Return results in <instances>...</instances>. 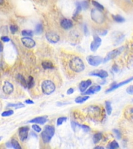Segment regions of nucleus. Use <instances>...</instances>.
Returning a JSON list of instances; mask_svg holds the SVG:
<instances>
[{"mask_svg": "<svg viewBox=\"0 0 133 149\" xmlns=\"http://www.w3.org/2000/svg\"><path fill=\"white\" fill-rule=\"evenodd\" d=\"M69 67L72 71L76 73H80L85 69L84 63L79 57L72 59L69 62Z\"/></svg>", "mask_w": 133, "mask_h": 149, "instance_id": "f257e3e1", "label": "nucleus"}, {"mask_svg": "<svg viewBox=\"0 0 133 149\" xmlns=\"http://www.w3.org/2000/svg\"><path fill=\"white\" fill-rule=\"evenodd\" d=\"M113 132L114 133L117 139H120L121 138V133L120 132V131L118 130H116V129H113Z\"/></svg>", "mask_w": 133, "mask_h": 149, "instance_id": "4c0bfd02", "label": "nucleus"}, {"mask_svg": "<svg viewBox=\"0 0 133 149\" xmlns=\"http://www.w3.org/2000/svg\"><path fill=\"white\" fill-rule=\"evenodd\" d=\"M3 91L6 95H10L14 91V86L11 83L5 81L3 86Z\"/></svg>", "mask_w": 133, "mask_h": 149, "instance_id": "4468645a", "label": "nucleus"}, {"mask_svg": "<svg viewBox=\"0 0 133 149\" xmlns=\"http://www.w3.org/2000/svg\"><path fill=\"white\" fill-rule=\"evenodd\" d=\"M25 103L27 104H34V102L32 101L31 99H27L26 101H25Z\"/></svg>", "mask_w": 133, "mask_h": 149, "instance_id": "c03bdc74", "label": "nucleus"}, {"mask_svg": "<svg viewBox=\"0 0 133 149\" xmlns=\"http://www.w3.org/2000/svg\"><path fill=\"white\" fill-rule=\"evenodd\" d=\"M32 128H33V130L34 131H35L37 133H40L42 131L41 128L38 125H37V124H33V125H32Z\"/></svg>", "mask_w": 133, "mask_h": 149, "instance_id": "e433bc0d", "label": "nucleus"}, {"mask_svg": "<svg viewBox=\"0 0 133 149\" xmlns=\"http://www.w3.org/2000/svg\"><path fill=\"white\" fill-rule=\"evenodd\" d=\"M48 121V117L47 116H43V117H38L34 118L28 122L30 123H36L43 125Z\"/></svg>", "mask_w": 133, "mask_h": 149, "instance_id": "2eb2a0df", "label": "nucleus"}, {"mask_svg": "<svg viewBox=\"0 0 133 149\" xmlns=\"http://www.w3.org/2000/svg\"><path fill=\"white\" fill-rule=\"evenodd\" d=\"M119 148V145L117 142L115 140H113L112 141L109 146V148L110 149H115Z\"/></svg>", "mask_w": 133, "mask_h": 149, "instance_id": "2f4dec72", "label": "nucleus"}, {"mask_svg": "<svg viewBox=\"0 0 133 149\" xmlns=\"http://www.w3.org/2000/svg\"><path fill=\"white\" fill-rule=\"evenodd\" d=\"M102 43V39L100 37L98 36H95L94 37L93 41L91 43L90 49L93 52H95L97 49L100 47Z\"/></svg>", "mask_w": 133, "mask_h": 149, "instance_id": "0eeeda50", "label": "nucleus"}, {"mask_svg": "<svg viewBox=\"0 0 133 149\" xmlns=\"http://www.w3.org/2000/svg\"><path fill=\"white\" fill-rule=\"evenodd\" d=\"M91 18L93 21L98 24H101L105 21V16L101 11L94 8L93 9L91 13Z\"/></svg>", "mask_w": 133, "mask_h": 149, "instance_id": "20e7f679", "label": "nucleus"}, {"mask_svg": "<svg viewBox=\"0 0 133 149\" xmlns=\"http://www.w3.org/2000/svg\"><path fill=\"white\" fill-rule=\"evenodd\" d=\"M80 3H81L82 8H83L84 10L87 9L88 8V7H89V4H88V3L86 1H84Z\"/></svg>", "mask_w": 133, "mask_h": 149, "instance_id": "c9c22d12", "label": "nucleus"}, {"mask_svg": "<svg viewBox=\"0 0 133 149\" xmlns=\"http://www.w3.org/2000/svg\"><path fill=\"white\" fill-rule=\"evenodd\" d=\"M101 88L100 86H94L91 87L90 89H88L86 91L83 92L84 95H91V94H95L101 90Z\"/></svg>", "mask_w": 133, "mask_h": 149, "instance_id": "dca6fc26", "label": "nucleus"}, {"mask_svg": "<svg viewBox=\"0 0 133 149\" xmlns=\"http://www.w3.org/2000/svg\"><path fill=\"white\" fill-rule=\"evenodd\" d=\"M41 89L43 93L45 95H50L55 91L56 87L52 81L46 80L41 84Z\"/></svg>", "mask_w": 133, "mask_h": 149, "instance_id": "7ed1b4c3", "label": "nucleus"}, {"mask_svg": "<svg viewBox=\"0 0 133 149\" xmlns=\"http://www.w3.org/2000/svg\"><path fill=\"white\" fill-rule=\"evenodd\" d=\"M67 120V118L66 117H60L58 119H57V124L58 126H59V125H61V124L64 122L66 121Z\"/></svg>", "mask_w": 133, "mask_h": 149, "instance_id": "72a5a7b5", "label": "nucleus"}, {"mask_svg": "<svg viewBox=\"0 0 133 149\" xmlns=\"http://www.w3.org/2000/svg\"><path fill=\"white\" fill-rule=\"evenodd\" d=\"M47 40L51 43L56 44L60 40V37L58 35L54 32H48L45 35Z\"/></svg>", "mask_w": 133, "mask_h": 149, "instance_id": "1a4fd4ad", "label": "nucleus"}, {"mask_svg": "<svg viewBox=\"0 0 133 149\" xmlns=\"http://www.w3.org/2000/svg\"><path fill=\"white\" fill-rule=\"evenodd\" d=\"M9 29H10L11 33L13 34H14L18 31V28L16 25H11L10 27H9Z\"/></svg>", "mask_w": 133, "mask_h": 149, "instance_id": "f704fd0d", "label": "nucleus"}, {"mask_svg": "<svg viewBox=\"0 0 133 149\" xmlns=\"http://www.w3.org/2000/svg\"><path fill=\"white\" fill-rule=\"evenodd\" d=\"M17 79L22 86H23L24 88L27 87V82L25 80V78L22 75L20 74H18L17 76Z\"/></svg>", "mask_w": 133, "mask_h": 149, "instance_id": "aec40b11", "label": "nucleus"}, {"mask_svg": "<svg viewBox=\"0 0 133 149\" xmlns=\"http://www.w3.org/2000/svg\"><path fill=\"white\" fill-rule=\"evenodd\" d=\"M108 33V31L107 30H103L100 32H99V34L101 35L102 36H105Z\"/></svg>", "mask_w": 133, "mask_h": 149, "instance_id": "37998d69", "label": "nucleus"}, {"mask_svg": "<svg viewBox=\"0 0 133 149\" xmlns=\"http://www.w3.org/2000/svg\"><path fill=\"white\" fill-rule=\"evenodd\" d=\"M94 149H104V147H100V146H97V147H95L94 148Z\"/></svg>", "mask_w": 133, "mask_h": 149, "instance_id": "de8ad7c7", "label": "nucleus"}, {"mask_svg": "<svg viewBox=\"0 0 133 149\" xmlns=\"http://www.w3.org/2000/svg\"><path fill=\"white\" fill-rule=\"evenodd\" d=\"M133 77H131L129 79H127V80H126L124 81H122L121 82H120L119 83H116L114 82L112 84L111 86L110 87V88L109 89H108V90L106 91V93H108L111 92L113 91H114V90H115V89H118L119 88H120V87H121L125 85V84L131 82L133 80Z\"/></svg>", "mask_w": 133, "mask_h": 149, "instance_id": "6e6552de", "label": "nucleus"}, {"mask_svg": "<svg viewBox=\"0 0 133 149\" xmlns=\"http://www.w3.org/2000/svg\"><path fill=\"white\" fill-rule=\"evenodd\" d=\"M112 17L113 18V20L115 21L118 23H123L125 22V18L122 17L121 15H113Z\"/></svg>", "mask_w": 133, "mask_h": 149, "instance_id": "b1692460", "label": "nucleus"}, {"mask_svg": "<svg viewBox=\"0 0 133 149\" xmlns=\"http://www.w3.org/2000/svg\"><path fill=\"white\" fill-rule=\"evenodd\" d=\"M21 34L24 37H31L33 36V32L31 30H24L22 31Z\"/></svg>", "mask_w": 133, "mask_h": 149, "instance_id": "bb28decb", "label": "nucleus"}, {"mask_svg": "<svg viewBox=\"0 0 133 149\" xmlns=\"http://www.w3.org/2000/svg\"><path fill=\"white\" fill-rule=\"evenodd\" d=\"M90 76H97L101 78H106L108 77V73L107 71L103 70H95L89 73Z\"/></svg>", "mask_w": 133, "mask_h": 149, "instance_id": "ddd939ff", "label": "nucleus"}, {"mask_svg": "<svg viewBox=\"0 0 133 149\" xmlns=\"http://www.w3.org/2000/svg\"><path fill=\"white\" fill-rule=\"evenodd\" d=\"M73 22L70 19H64L62 20L60 25L61 27L65 30H69L73 27Z\"/></svg>", "mask_w": 133, "mask_h": 149, "instance_id": "a211bd4d", "label": "nucleus"}, {"mask_svg": "<svg viewBox=\"0 0 133 149\" xmlns=\"http://www.w3.org/2000/svg\"><path fill=\"white\" fill-rule=\"evenodd\" d=\"M14 114V111L12 110H9L7 111H5L2 113V117H9L13 115Z\"/></svg>", "mask_w": 133, "mask_h": 149, "instance_id": "473e14b6", "label": "nucleus"}, {"mask_svg": "<svg viewBox=\"0 0 133 149\" xmlns=\"http://www.w3.org/2000/svg\"><path fill=\"white\" fill-rule=\"evenodd\" d=\"M34 84V78L32 76H29L28 78V81L27 82V87L29 89H31Z\"/></svg>", "mask_w": 133, "mask_h": 149, "instance_id": "7c9ffc66", "label": "nucleus"}, {"mask_svg": "<svg viewBox=\"0 0 133 149\" xmlns=\"http://www.w3.org/2000/svg\"><path fill=\"white\" fill-rule=\"evenodd\" d=\"M2 138H3V137L2 136H0V141L2 139Z\"/></svg>", "mask_w": 133, "mask_h": 149, "instance_id": "8fccbe9b", "label": "nucleus"}, {"mask_svg": "<svg viewBox=\"0 0 133 149\" xmlns=\"http://www.w3.org/2000/svg\"><path fill=\"white\" fill-rule=\"evenodd\" d=\"M76 11L73 15V19H75V18L76 17V16L78 15L80 13V12L82 11V9L81 5V3L80 2H77L76 4Z\"/></svg>", "mask_w": 133, "mask_h": 149, "instance_id": "5701e85b", "label": "nucleus"}, {"mask_svg": "<svg viewBox=\"0 0 133 149\" xmlns=\"http://www.w3.org/2000/svg\"><path fill=\"white\" fill-rule=\"evenodd\" d=\"M3 51V45L0 42V52H2Z\"/></svg>", "mask_w": 133, "mask_h": 149, "instance_id": "49530a36", "label": "nucleus"}, {"mask_svg": "<svg viewBox=\"0 0 133 149\" xmlns=\"http://www.w3.org/2000/svg\"><path fill=\"white\" fill-rule=\"evenodd\" d=\"M106 105V109L107 110V113L108 116H110L111 115L112 111V108L111 106V103L109 101H106L105 103Z\"/></svg>", "mask_w": 133, "mask_h": 149, "instance_id": "393cba45", "label": "nucleus"}, {"mask_svg": "<svg viewBox=\"0 0 133 149\" xmlns=\"http://www.w3.org/2000/svg\"><path fill=\"white\" fill-rule=\"evenodd\" d=\"M4 3V0H0V5Z\"/></svg>", "mask_w": 133, "mask_h": 149, "instance_id": "09e8293b", "label": "nucleus"}, {"mask_svg": "<svg viewBox=\"0 0 133 149\" xmlns=\"http://www.w3.org/2000/svg\"><path fill=\"white\" fill-rule=\"evenodd\" d=\"M86 60L90 65L93 66H97L102 62L103 59L100 56H89L87 57Z\"/></svg>", "mask_w": 133, "mask_h": 149, "instance_id": "423d86ee", "label": "nucleus"}, {"mask_svg": "<svg viewBox=\"0 0 133 149\" xmlns=\"http://www.w3.org/2000/svg\"><path fill=\"white\" fill-rule=\"evenodd\" d=\"M74 92V89L73 88H69L68 89V90H67V94L68 95H71V94H72V93H73Z\"/></svg>", "mask_w": 133, "mask_h": 149, "instance_id": "79ce46f5", "label": "nucleus"}, {"mask_svg": "<svg viewBox=\"0 0 133 149\" xmlns=\"http://www.w3.org/2000/svg\"><path fill=\"white\" fill-rule=\"evenodd\" d=\"M124 47H121L117 49L113 50L110 51L109 52H108L106 57L103 60V62L104 63H106L108 61L114 59L115 58L120 55V54L122 52V51L124 50Z\"/></svg>", "mask_w": 133, "mask_h": 149, "instance_id": "39448f33", "label": "nucleus"}, {"mask_svg": "<svg viewBox=\"0 0 133 149\" xmlns=\"http://www.w3.org/2000/svg\"><path fill=\"white\" fill-rule=\"evenodd\" d=\"M87 112L91 117H98L100 114V108L97 106H91L88 107Z\"/></svg>", "mask_w": 133, "mask_h": 149, "instance_id": "9d476101", "label": "nucleus"}, {"mask_svg": "<svg viewBox=\"0 0 133 149\" xmlns=\"http://www.w3.org/2000/svg\"><path fill=\"white\" fill-rule=\"evenodd\" d=\"M103 137L102 134L101 133H97L95 134L93 136V141L95 144L99 142Z\"/></svg>", "mask_w": 133, "mask_h": 149, "instance_id": "412c9836", "label": "nucleus"}, {"mask_svg": "<svg viewBox=\"0 0 133 149\" xmlns=\"http://www.w3.org/2000/svg\"><path fill=\"white\" fill-rule=\"evenodd\" d=\"M1 41H3V42L5 43H7L10 41V38H9L8 37L6 36H2L1 38Z\"/></svg>", "mask_w": 133, "mask_h": 149, "instance_id": "a19ab883", "label": "nucleus"}, {"mask_svg": "<svg viewBox=\"0 0 133 149\" xmlns=\"http://www.w3.org/2000/svg\"><path fill=\"white\" fill-rule=\"evenodd\" d=\"M92 3L93 5L96 8V9H99V10H100V11H102V10L104 9V7H103L102 5H101L99 3H98V2L94 1V0H93V1H92Z\"/></svg>", "mask_w": 133, "mask_h": 149, "instance_id": "cd10ccee", "label": "nucleus"}, {"mask_svg": "<svg viewBox=\"0 0 133 149\" xmlns=\"http://www.w3.org/2000/svg\"><path fill=\"white\" fill-rule=\"evenodd\" d=\"M21 42L26 47L31 49L36 46V43L32 38L29 37H24L21 39Z\"/></svg>", "mask_w": 133, "mask_h": 149, "instance_id": "9b49d317", "label": "nucleus"}, {"mask_svg": "<svg viewBox=\"0 0 133 149\" xmlns=\"http://www.w3.org/2000/svg\"><path fill=\"white\" fill-rule=\"evenodd\" d=\"M42 66L44 69H51L54 68L53 63L50 61H44L42 63Z\"/></svg>", "mask_w": 133, "mask_h": 149, "instance_id": "6ab92c4d", "label": "nucleus"}, {"mask_svg": "<svg viewBox=\"0 0 133 149\" xmlns=\"http://www.w3.org/2000/svg\"><path fill=\"white\" fill-rule=\"evenodd\" d=\"M83 31H84V34L85 36H88V34H89V31H88V28L87 27V26L86 24L84 25L83 27Z\"/></svg>", "mask_w": 133, "mask_h": 149, "instance_id": "58836bf2", "label": "nucleus"}, {"mask_svg": "<svg viewBox=\"0 0 133 149\" xmlns=\"http://www.w3.org/2000/svg\"><path fill=\"white\" fill-rule=\"evenodd\" d=\"M126 92L128 94H130L132 95L133 94V86H130L129 88H127L126 89Z\"/></svg>", "mask_w": 133, "mask_h": 149, "instance_id": "ea45409f", "label": "nucleus"}, {"mask_svg": "<svg viewBox=\"0 0 133 149\" xmlns=\"http://www.w3.org/2000/svg\"><path fill=\"white\" fill-rule=\"evenodd\" d=\"M12 147L15 149H21V147L20 146V144L19 143V142H18V141L16 139H13L11 140V142Z\"/></svg>", "mask_w": 133, "mask_h": 149, "instance_id": "a878e982", "label": "nucleus"}, {"mask_svg": "<svg viewBox=\"0 0 133 149\" xmlns=\"http://www.w3.org/2000/svg\"><path fill=\"white\" fill-rule=\"evenodd\" d=\"M29 128L27 126L22 127L19 129L18 135L19 138L21 141H23L27 139L28 136V132Z\"/></svg>", "mask_w": 133, "mask_h": 149, "instance_id": "f8f14e48", "label": "nucleus"}, {"mask_svg": "<svg viewBox=\"0 0 133 149\" xmlns=\"http://www.w3.org/2000/svg\"><path fill=\"white\" fill-rule=\"evenodd\" d=\"M112 68H113V70L114 71V72H117L118 71V70H119V69H118V68H117V66L116 65H113Z\"/></svg>", "mask_w": 133, "mask_h": 149, "instance_id": "a18cd8bd", "label": "nucleus"}, {"mask_svg": "<svg viewBox=\"0 0 133 149\" xmlns=\"http://www.w3.org/2000/svg\"><path fill=\"white\" fill-rule=\"evenodd\" d=\"M55 132V129L53 126L46 125L44 127V131L41 133L43 141L45 143L50 142L54 135Z\"/></svg>", "mask_w": 133, "mask_h": 149, "instance_id": "f03ea898", "label": "nucleus"}, {"mask_svg": "<svg viewBox=\"0 0 133 149\" xmlns=\"http://www.w3.org/2000/svg\"><path fill=\"white\" fill-rule=\"evenodd\" d=\"M92 83V82L90 79L85 81H82V82H81L79 85L80 91L82 93L84 92L86 90V89L91 85Z\"/></svg>", "mask_w": 133, "mask_h": 149, "instance_id": "f3484780", "label": "nucleus"}, {"mask_svg": "<svg viewBox=\"0 0 133 149\" xmlns=\"http://www.w3.org/2000/svg\"><path fill=\"white\" fill-rule=\"evenodd\" d=\"M90 98L89 96H78L76 97L75 99V102L77 104H82L86 102L87 100Z\"/></svg>", "mask_w": 133, "mask_h": 149, "instance_id": "4be33fe9", "label": "nucleus"}, {"mask_svg": "<svg viewBox=\"0 0 133 149\" xmlns=\"http://www.w3.org/2000/svg\"><path fill=\"white\" fill-rule=\"evenodd\" d=\"M9 107H14L16 109H18V108H21L24 107V105L22 103H17V104H9L8 106Z\"/></svg>", "mask_w": 133, "mask_h": 149, "instance_id": "c756f323", "label": "nucleus"}, {"mask_svg": "<svg viewBox=\"0 0 133 149\" xmlns=\"http://www.w3.org/2000/svg\"><path fill=\"white\" fill-rule=\"evenodd\" d=\"M42 32H43L42 24L41 23L38 24L36 27V29H35L36 33L38 35H40L42 33Z\"/></svg>", "mask_w": 133, "mask_h": 149, "instance_id": "c85d7f7f", "label": "nucleus"}]
</instances>
